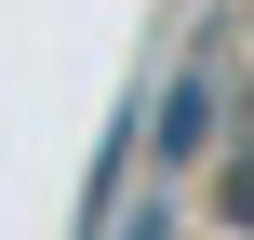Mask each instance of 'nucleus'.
Instances as JSON below:
<instances>
[{
	"label": "nucleus",
	"instance_id": "nucleus-1",
	"mask_svg": "<svg viewBox=\"0 0 254 240\" xmlns=\"http://www.w3.org/2000/svg\"><path fill=\"white\" fill-rule=\"evenodd\" d=\"M201 134H214V80L188 67V80L161 94V160H201Z\"/></svg>",
	"mask_w": 254,
	"mask_h": 240
},
{
	"label": "nucleus",
	"instance_id": "nucleus-2",
	"mask_svg": "<svg viewBox=\"0 0 254 240\" xmlns=\"http://www.w3.org/2000/svg\"><path fill=\"white\" fill-rule=\"evenodd\" d=\"M228 227H254V147L228 160Z\"/></svg>",
	"mask_w": 254,
	"mask_h": 240
}]
</instances>
